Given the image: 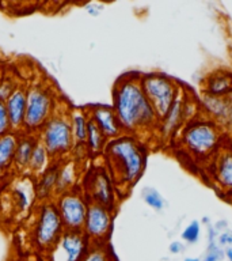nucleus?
<instances>
[{"label": "nucleus", "mask_w": 232, "mask_h": 261, "mask_svg": "<svg viewBox=\"0 0 232 261\" xmlns=\"http://www.w3.org/2000/svg\"><path fill=\"white\" fill-rule=\"evenodd\" d=\"M113 109L124 134L133 136L158 130L159 118L148 101L137 75H124L113 87Z\"/></svg>", "instance_id": "f257e3e1"}, {"label": "nucleus", "mask_w": 232, "mask_h": 261, "mask_svg": "<svg viewBox=\"0 0 232 261\" xmlns=\"http://www.w3.org/2000/svg\"><path fill=\"white\" fill-rule=\"evenodd\" d=\"M105 159L113 182L120 188H130L142 175L147 151L137 136L122 134L106 144Z\"/></svg>", "instance_id": "f03ea898"}, {"label": "nucleus", "mask_w": 232, "mask_h": 261, "mask_svg": "<svg viewBox=\"0 0 232 261\" xmlns=\"http://www.w3.org/2000/svg\"><path fill=\"white\" fill-rule=\"evenodd\" d=\"M223 128L201 112L179 130L178 143L191 158L197 161L215 158L223 147Z\"/></svg>", "instance_id": "7ed1b4c3"}, {"label": "nucleus", "mask_w": 232, "mask_h": 261, "mask_svg": "<svg viewBox=\"0 0 232 261\" xmlns=\"http://www.w3.org/2000/svg\"><path fill=\"white\" fill-rule=\"evenodd\" d=\"M56 102V91L52 86L40 82L27 87L23 132L38 134L49 118L59 110Z\"/></svg>", "instance_id": "20e7f679"}, {"label": "nucleus", "mask_w": 232, "mask_h": 261, "mask_svg": "<svg viewBox=\"0 0 232 261\" xmlns=\"http://www.w3.org/2000/svg\"><path fill=\"white\" fill-rule=\"evenodd\" d=\"M37 135L53 161H64L65 156L72 152V130L65 110H57Z\"/></svg>", "instance_id": "39448f33"}, {"label": "nucleus", "mask_w": 232, "mask_h": 261, "mask_svg": "<svg viewBox=\"0 0 232 261\" xmlns=\"http://www.w3.org/2000/svg\"><path fill=\"white\" fill-rule=\"evenodd\" d=\"M140 83L158 116L159 121L166 116L175 99L182 93L181 86L164 73H146L140 76Z\"/></svg>", "instance_id": "423d86ee"}, {"label": "nucleus", "mask_w": 232, "mask_h": 261, "mask_svg": "<svg viewBox=\"0 0 232 261\" xmlns=\"http://www.w3.org/2000/svg\"><path fill=\"white\" fill-rule=\"evenodd\" d=\"M65 231L56 203H42L37 211L36 223L33 228V240L38 249L49 252L59 242Z\"/></svg>", "instance_id": "0eeeda50"}, {"label": "nucleus", "mask_w": 232, "mask_h": 261, "mask_svg": "<svg viewBox=\"0 0 232 261\" xmlns=\"http://www.w3.org/2000/svg\"><path fill=\"white\" fill-rule=\"evenodd\" d=\"M199 113H201L199 106L195 105V102L187 97L185 91H182L166 116L159 121L158 132L160 138L164 140L174 139L179 134V130L182 129V126Z\"/></svg>", "instance_id": "6e6552de"}, {"label": "nucleus", "mask_w": 232, "mask_h": 261, "mask_svg": "<svg viewBox=\"0 0 232 261\" xmlns=\"http://www.w3.org/2000/svg\"><path fill=\"white\" fill-rule=\"evenodd\" d=\"M56 207L59 210L65 230L83 231L87 207H89V200L83 193L72 189L63 195H59Z\"/></svg>", "instance_id": "1a4fd4ad"}, {"label": "nucleus", "mask_w": 232, "mask_h": 261, "mask_svg": "<svg viewBox=\"0 0 232 261\" xmlns=\"http://www.w3.org/2000/svg\"><path fill=\"white\" fill-rule=\"evenodd\" d=\"M113 224V210L102 204L89 201L83 232L91 244H103L110 236Z\"/></svg>", "instance_id": "9d476101"}, {"label": "nucleus", "mask_w": 232, "mask_h": 261, "mask_svg": "<svg viewBox=\"0 0 232 261\" xmlns=\"http://www.w3.org/2000/svg\"><path fill=\"white\" fill-rule=\"evenodd\" d=\"M85 196L89 201L113 210L115 205V193L109 171L102 167H95L90 171L85 177Z\"/></svg>", "instance_id": "9b49d317"}, {"label": "nucleus", "mask_w": 232, "mask_h": 261, "mask_svg": "<svg viewBox=\"0 0 232 261\" xmlns=\"http://www.w3.org/2000/svg\"><path fill=\"white\" fill-rule=\"evenodd\" d=\"M90 240L83 231H69L65 230L60 240L50 250V261H81L89 250Z\"/></svg>", "instance_id": "f8f14e48"}, {"label": "nucleus", "mask_w": 232, "mask_h": 261, "mask_svg": "<svg viewBox=\"0 0 232 261\" xmlns=\"http://www.w3.org/2000/svg\"><path fill=\"white\" fill-rule=\"evenodd\" d=\"M213 181L225 197L232 195V146H223L213 158Z\"/></svg>", "instance_id": "ddd939ff"}, {"label": "nucleus", "mask_w": 232, "mask_h": 261, "mask_svg": "<svg viewBox=\"0 0 232 261\" xmlns=\"http://www.w3.org/2000/svg\"><path fill=\"white\" fill-rule=\"evenodd\" d=\"M90 121H93L103 132L107 140L115 139L124 134L120 120L114 112L113 106L95 105L87 110Z\"/></svg>", "instance_id": "4468645a"}, {"label": "nucleus", "mask_w": 232, "mask_h": 261, "mask_svg": "<svg viewBox=\"0 0 232 261\" xmlns=\"http://www.w3.org/2000/svg\"><path fill=\"white\" fill-rule=\"evenodd\" d=\"M201 112L213 121L217 122L223 129L231 128V106L227 98L213 97L209 94H201Z\"/></svg>", "instance_id": "2eb2a0df"}, {"label": "nucleus", "mask_w": 232, "mask_h": 261, "mask_svg": "<svg viewBox=\"0 0 232 261\" xmlns=\"http://www.w3.org/2000/svg\"><path fill=\"white\" fill-rule=\"evenodd\" d=\"M26 102H27V89L20 85H18L11 95L6 99V109H7L11 132H15V134L23 132Z\"/></svg>", "instance_id": "dca6fc26"}, {"label": "nucleus", "mask_w": 232, "mask_h": 261, "mask_svg": "<svg viewBox=\"0 0 232 261\" xmlns=\"http://www.w3.org/2000/svg\"><path fill=\"white\" fill-rule=\"evenodd\" d=\"M61 161H53L52 165L46 170L37 177L36 187H34V196L41 203H48L53 196L56 195L57 178L60 171Z\"/></svg>", "instance_id": "f3484780"}, {"label": "nucleus", "mask_w": 232, "mask_h": 261, "mask_svg": "<svg viewBox=\"0 0 232 261\" xmlns=\"http://www.w3.org/2000/svg\"><path fill=\"white\" fill-rule=\"evenodd\" d=\"M202 86V93L213 97L227 98L232 94V72L227 69L213 71L204 79Z\"/></svg>", "instance_id": "a211bd4d"}, {"label": "nucleus", "mask_w": 232, "mask_h": 261, "mask_svg": "<svg viewBox=\"0 0 232 261\" xmlns=\"http://www.w3.org/2000/svg\"><path fill=\"white\" fill-rule=\"evenodd\" d=\"M38 143V135L20 132L18 134L15 156H14V169L19 173H27L28 162L32 158L34 147Z\"/></svg>", "instance_id": "6ab92c4d"}, {"label": "nucleus", "mask_w": 232, "mask_h": 261, "mask_svg": "<svg viewBox=\"0 0 232 261\" xmlns=\"http://www.w3.org/2000/svg\"><path fill=\"white\" fill-rule=\"evenodd\" d=\"M69 124L72 130L73 147L85 146V139H87V130H89V114L85 110L81 109H71L68 112Z\"/></svg>", "instance_id": "aec40b11"}, {"label": "nucleus", "mask_w": 232, "mask_h": 261, "mask_svg": "<svg viewBox=\"0 0 232 261\" xmlns=\"http://www.w3.org/2000/svg\"><path fill=\"white\" fill-rule=\"evenodd\" d=\"M18 134L8 132L0 136V177L14 167V156H15Z\"/></svg>", "instance_id": "412c9836"}, {"label": "nucleus", "mask_w": 232, "mask_h": 261, "mask_svg": "<svg viewBox=\"0 0 232 261\" xmlns=\"http://www.w3.org/2000/svg\"><path fill=\"white\" fill-rule=\"evenodd\" d=\"M77 181V163L75 161L61 162L59 178H57L56 196L72 191Z\"/></svg>", "instance_id": "4be33fe9"}, {"label": "nucleus", "mask_w": 232, "mask_h": 261, "mask_svg": "<svg viewBox=\"0 0 232 261\" xmlns=\"http://www.w3.org/2000/svg\"><path fill=\"white\" fill-rule=\"evenodd\" d=\"M52 156H50L48 150L45 148L44 144H42V143L40 142V139H38V143H37L36 147H34L32 158H30V162H28L27 173L28 174L38 177V175L42 174V173L52 165Z\"/></svg>", "instance_id": "5701e85b"}, {"label": "nucleus", "mask_w": 232, "mask_h": 261, "mask_svg": "<svg viewBox=\"0 0 232 261\" xmlns=\"http://www.w3.org/2000/svg\"><path fill=\"white\" fill-rule=\"evenodd\" d=\"M107 142L109 140L106 139L103 132L93 121H90L89 130H87V139H85V147H87L89 152H93V154L103 152Z\"/></svg>", "instance_id": "b1692460"}, {"label": "nucleus", "mask_w": 232, "mask_h": 261, "mask_svg": "<svg viewBox=\"0 0 232 261\" xmlns=\"http://www.w3.org/2000/svg\"><path fill=\"white\" fill-rule=\"evenodd\" d=\"M141 197L144 200V203L151 207L154 211L162 212L164 208H166V200L160 193H159L155 188L147 187L141 191Z\"/></svg>", "instance_id": "393cba45"}, {"label": "nucleus", "mask_w": 232, "mask_h": 261, "mask_svg": "<svg viewBox=\"0 0 232 261\" xmlns=\"http://www.w3.org/2000/svg\"><path fill=\"white\" fill-rule=\"evenodd\" d=\"M81 261H111V256L103 244H91Z\"/></svg>", "instance_id": "a878e982"}, {"label": "nucleus", "mask_w": 232, "mask_h": 261, "mask_svg": "<svg viewBox=\"0 0 232 261\" xmlns=\"http://www.w3.org/2000/svg\"><path fill=\"white\" fill-rule=\"evenodd\" d=\"M199 237H201V223L198 220H191L190 223L183 228L182 234H181L182 241L187 245L197 244Z\"/></svg>", "instance_id": "bb28decb"}, {"label": "nucleus", "mask_w": 232, "mask_h": 261, "mask_svg": "<svg viewBox=\"0 0 232 261\" xmlns=\"http://www.w3.org/2000/svg\"><path fill=\"white\" fill-rule=\"evenodd\" d=\"M18 87V83H15V81L12 77H3L0 79V99L6 102L11 93Z\"/></svg>", "instance_id": "cd10ccee"}, {"label": "nucleus", "mask_w": 232, "mask_h": 261, "mask_svg": "<svg viewBox=\"0 0 232 261\" xmlns=\"http://www.w3.org/2000/svg\"><path fill=\"white\" fill-rule=\"evenodd\" d=\"M11 132V126L8 121L7 109H6V102L0 99V136Z\"/></svg>", "instance_id": "c85d7f7f"}, {"label": "nucleus", "mask_w": 232, "mask_h": 261, "mask_svg": "<svg viewBox=\"0 0 232 261\" xmlns=\"http://www.w3.org/2000/svg\"><path fill=\"white\" fill-rule=\"evenodd\" d=\"M217 244H219L220 248H229L232 246V230L231 228H227L224 231L219 232L217 236Z\"/></svg>", "instance_id": "c756f323"}, {"label": "nucleus", "mask_w": 232, "mask_h": 261, "mask_svg": "<svg viewBox=\"0 0 232 261\" xmlns=\"http://www.w3.org/2000/svg\"><path fill=\"white\" fill-rule=\"evenodd\" d=\"M185 250H186V246H185L183 241H172L168 246V252L171 254H182Z\"/></svg>", "instance_id": "7c9ffc66"}, {"label": "nucleus", "mask_w": 232, "mask_h": 261, "mask_svg": "<svg viewBox=\"0 0 232 261\" xmlns=\"http://www.w3.org/2000/svg\"><path fill=\"white\" fill-rule=\"evenodd\" d=\"M213 226H215V228H216V230H217V232H221V231H224V230H227V228H229L228 220H225V219L217 220V222H216V223L213 224Z\"/></svg>", "instance_id": "2f4dec72"}, {"label": "nucleus", "mask_w": 232, "mask_h": 261, "mask_svg": "<svg viewBox=\"0 0 232 261\" xmlns=\"http://www.w3.org/2000/svg\"><path fill=\"white\" fill-rule=\"evenodd\" d=\"M224 260L232 261V246L224 249Z\"/></svg>", "instance_id": "473e14b6"}, {"label": "nucleus", "mask_w": 232, "mask_h": 261, "mask_svg": "<svg viewBox=\"0 0 232 261\" xmlns=\"http://www.w3.org/2000/svg\"><path fill=\"white\" fill-rule=\"evenodd\" d=\"M212 220L209 219V216H204L202 219H201V224H204V226H208V224H211Z\"/></svg>", "instance_id": "72a5a7b5"}, {"label": "nucleus", "mask_w": 232, "mask_h": 261, "mask_svg": "<svg viewBox=\"0 0 232 261\" xmlns=\"http://www.w3.org/2000/svg\"><path fill=\"white\" fill-rule=\"evenodd\" d=\"M227 99L228 102H229V106H231V128H229V130H232V94L231 95H228Z\"/></svg>", "instance_id": "f704fd0d"}, {"label": "nucleus", "mask_w": 232, "mask_h": 261, "mask_svg": "<svg viewBox=\"0 0 232 261\" xmlns=\"http://www.w3.org/2000/svg\"><path fill=\"white\" fill-rule=\"evenodd\" d=\"M183 261H201V258L199 257H185Z\"/></svg>", "instance_id": "c9c22d12"}, {"label": "nucleus", "mask_w": 232, "mask_h": 261, "mask_svg": "<svg viewBox=\"0 0 232 261\" xmlns=\"http://www.w3.org/2000/svg\"><path fill=\"white\" fill-rule=\"evenodd\" d=\"M227 200H228V201H229V203H231V204H232V195H231V196H229V197H227Z\"/></svg>", "instance_id": "e433bc0d"}]
</instances>
